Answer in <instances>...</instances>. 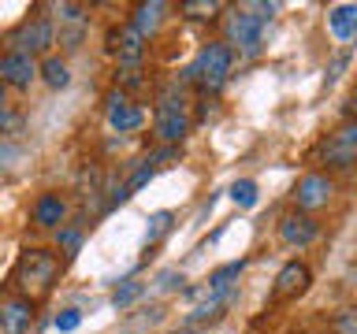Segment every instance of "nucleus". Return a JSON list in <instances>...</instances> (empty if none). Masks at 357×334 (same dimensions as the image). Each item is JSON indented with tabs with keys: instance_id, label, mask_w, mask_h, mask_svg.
<instances>
[{
	"instance_id": "nucleus-17",
	"label": "nucleus",
	"mask_w": 357,
	"mask_h": 334,
	"mask_svg": "<svg viewBox=\"0 0 357 334\" xmlns=\"http://www.w3.org/2000/svg\"><path fill=\"white\" fill-rule=\"evenodd\" d=\"M245 271V260H231V264H223V267H216V271L208 275V294H220V289H234L238 286V275Z\"/></svg>"
},
{
	"instance_id": "nucleus-24",
	"label": "nucleus",
	"mask_w": 357,
	"mask_h": 334,
	"mask_svg": "<svg viewBox=\"0 0 357 334\" xmlns=\"http://www.w3.org/2000/svg\"><path fill=\"white\" fill-rule=\"evenodd\" d=\"M142 289H145V283H134V278H127L123 286H116V294H112V308H127V305H134V301L142 297Z\"/></svg>"
},
{
	"instance_id": "nucleus-16",
	"label": "nucleus",
	"mask_w": 357,
	"mask_h": 334,
	"mask_svg": "<svg viewBox=\"0 0 357 334\" xmlns=\"http://www.w3.org/2000/svg\"><path fill=\"white\" fill-rule=\"evenodd\" d=\"M164 11H167V4H160V0H145V4H134V11H130V26L138 30L145 41H149L153 33L160 30Z\"/></svg>"
},
{
	"instance_id": "nucleus-4",
	"label": "nucleus",
	"mask_w": 357,
	"mask_h": 334,
	"mask_svg": "<svg viewBox=\"0 0 357 334\" xmlns=\"http://www.w3.org/2000/svg\"><path fill=\"white\" fill-rule=\"evenodd\" d=\"M4 45L8 52H22V56H45L56 45V26L49 15H38V19H26L19 22L15 30L4 33Z\"/></svg>"
},
{
	"instance_id": "nucleus-19",
	"label": "nucleus",
	"mask_w": 357,
	"mask_h": 334,
	"mask_svg": "<svg viewBox=\"0 0 357 334\" xmlns=\"http://www.w3.org/2000/svg\"><path fill=\"white\" fill-rule=\"evenodd\" d=\"M149 86V78H145L142 67H116V89L119 93H142V89Z\"/></svg>"
},
{
	"instance_id": "nucleus-20",
	"label": "nucleus",
	"mask_w": 357,
	"mask_h": 334,
	"mask_svg": "<svg viewBox=\"0 0 357 334\" xmlns=\"http://www.w3.org/2000/svg\"><path fill=\"white\" fill-rule=\"evenodd\" d=\"M178 11H183L186 19L205 22V19H216L220 11H223V4H220V0H183V4H178Z\"/></svg>"
},
{
	"instance_id": "nucleus-14",
	"label": "nucleus",
	"mask_w": 357,
	"mask_h": 334,
	"mask_svg": "<svg viewBox=\"0 0 357 334\" xmlns=\"http://www.w3.org/2000/svg\"><path fill=\"white\" fill-rule=\"evenodd\" d=\"M320 160L328 164V167H335V171H350V167L357 164V149L354 145H346L342 138H335V134H328V138L320 141Z\"/></svg>"
},
{
	"instance_id": "nucleus-5",
	"label": "nucleus",
	"mask_w": 357,
	"mask_h": 334,
	"mask_svg": "<svg viewBox=\"0 0 357 334\" xmlns=\"http://www.w3.org/2000/svg\"><path fill=\"white\" fill-rule=\"evenodd\" d=\"M294 212H305V216H312V212H320V208H328L331 205V197H335V178L331 175H324V171H309V175H301L298 178V186H294Z\"/></svg>"
},
{
	"instance_id": "nucleus-33",
	"label": "nucleus",
	"mask_w": 357,
	"mask_h": 334,
	"mask_svg": "<svg viewBox=\"0 0 357 334\" xmlns=\"http://www.w3.org/2000/svg\"><path fill=\"white\" fill-rule=\"evenodd\" d=\"M11 122H15V116H11L8 108H0V134H4V130L11 127Z\"/></svg>"
},
{
	"instance_id": "nucleus-9",
	"label": "nucleus",
	"mask_w": 357,
	"mask_h": 334,
	"mask_svg": "<svg viewBox=\"0 0 357 334\" xmlns=\"http://www.w3.org/2000/svg\"><path fill=\"white\" fill-rule=\"evenodd\" d=\"M309 283H312L309 264H301V260H287L283 267H279L275 283H272V301H275V305H279V301H298V297L309 289Z\"/></svg>"
},
{
	"instance_id": "nucleus-25",
	"label": "nucleus",
	"mask_w": 357,
	"mask_h": 334,
	"mask_svg": "<svg viewBox=\"0 0 357 334\" xmlns=\"http://www.w3.org/2000/svg\"><path fill=\"white\" fill-rule=\"evenodd\" d=\"M78 323H82V312H78V308H63V312H56L52 327L60 334H71V331H78Z\"/></svg>"
},
{
	"instance_id": "nucleus-10",
	"label": "nucleus",
	"mask_w": 357,
	"mask_h": 334,
	"mask_svg": "<svg viewBox=\"0 0 357 334\" xmlns=\"http://www.w3.org/2000/svg\"><path fill=\"white\" fill-rule=\"evenodd\" d=\"M279 238H283V245H290V249H309V245L320 238V223L312 216H305V212H287V216L279 219Z\"/></svg>"
},
{
	"instance_id": "nucleus-30",
	"label": "nucleus",
	"mask_w": 357,
	"mask_h": 334,
	"mask_svg": "<svg viewBox=\"0 0 357 334\" xmlns=\"http://www.w3.org/2000/svg\"><path fill=\"white\" fill-rule=\"evenodd\" d=\"M164 160H178V149H175V145H160V149H156V152H149V156H145V164H164Z\"/></svg>"
},
{
	"instance_id": "nucleus-26",
	"label": "nucleus",
	"mask_w": 357,
	"mask_h": 334,
	"mask_svg": "<svg viewBox=\"0 0 357 334\" xmlns=\"http://www.w3.org/2000/svg\"><path fill=\"white\" fill-rule=\"evenodd\" d=\"M331 331L335 334H357V308H342L339 316L331 319Z\"/></svg>"
},
{
	"instance_id": "nucleus-22",
	"label": "nucleus",
	"mask_w": 357,
	"mask_h": 334,
	"mask_svg": "<svg viewBox=\"0 0 357 334\" xmlns=\"http://www.w3.org/2000/svg\"><path fill=\"white\" fill-rule=\"evenodd\" d=\"M227 193H231V200L238 208H253L257 205V182H253V178H234Z\"/></svg>"
},
{
	"instance_id": "nucleus-32",
	"label": "nucleus",
	"mask_w": 357,
	"mask_h": 334,
	"mask_svg": "<svg viewBox=\"0 0 357 334\" xmlns=\"http://www.w3.org/2000/svg\"><path fill=\"white\" fill-rule=\"evenodd\" d=\"M8 160H19L15 145H0V167H8Z\"/></svg>"
},
{
	"instance_id": "nucleus-35",
	"label": "nucleus",
	"mask_w": 357,
	"mask_h": 334,
	"mask_svg": "<svg viewBox=\"0 0 357 334\" xmlns=\"http://www.w3.org/2000/svg\"><path fill=\"white\" fill-rule=\"evenodd\" d=\"M0 108H8V86L0 82Z\"/></svg>"
},
{
	"instance_id": "nucleus-29",
	"label": "nucleus",
	"mask_w": 357,
	"mask_h": 334,
	"mask_svg": "<svg viewBox=\"0 0 357 334\" xmlns=\"http://www.w3.org/2000/svg\"><path fill=\"white\" fill-rule=\"evenodd\" d=\"M156 289L160 294H172V289H183V275L175 271V267H167V271L156 275Z\"/></svg>"
},
{
	"instance_id": "nucleus-3",
	"label": "nucleus",
	"mask_w": 357,
	"mask_h": 334,
	"mask_svg": "<svg viewBox=\"0 0 357 334\" xmlns=\"http://www.w3.org/2000/svg\"><path fill=\"white\" fill-rule=\"evenodd\" d=\"M264 26H268V22L257 15L250 4H245V8H231L227 19H223V41L231 45V52L253 60V56H261V49H264Z\"/></svg>"
},
{
	"instance_id": "nucleus-15",
	"label": "nucleus",
	"mask_w": 357,
	"mask_h": 334,
	"mask_svg": "<svg viewBox=\"0 0 357 334\" xmlns=\"http://www.w3.org/2000/svg\"><path fill=\"white\" fill-rule=\"evenodd\" d=\"M328 30L335 41H357V4H331Z\"/></svg>"
},
{
	"instance_id": "nucleus-13",
	"label": "nucleus",
	"mask_w": 357,
	"mask_h": 334,
	"mask_svg": "<svg viewBox=\"0 0 357 334\" xmlns=\"http://www.w3.org/2000/svg\"><path fill=\"white\" fill-rule=\"evenodd\" d=\"M33 323V301L8 297L0 301V334H26Z\"/></svg>"
},
{
	"instance_id": "nucleus-11",
	"label": "nucleus",
	"mask_w": 357,
	"mask_h": 334,
	"mask_svg": "<svg viewBox=\"0 0 357 334\" xmlns=\"http://www.w3.org/2000/svg\"><path fill=\"white\" fill-rule=\"evenodd\" d=\"M153 134H156V141L160 145H183L186 141V134H190V116L186 111H164V108H156V116H153Z\"/></svg>"
},
{
	"instance_id": "nucleus-28",
	"label": "nucleus",
	"mask_w": 357,
	"mask_h": 334,
	"mask_svg": "<svg viewBox=\"0 0 357 334\" xmlns=\"http://www.w3.org/2000/svg\"><path fill=\"white\" fill-rule=\"evenodd\" d=\"M156 175V167L153 164H138V167H134V175H130V182H127V189H130V193H134V189H142V186H149V178Z\"/></svg>"
},
{
	"instance_id": "nucleus-8",
	"label": "nucleus",
	"mask_w": 357,
	"mask_h": 334,
	"mask_svg": "<svg viewBox=\"0 0 357 334\" xmlns=\"http://www.w3.org/2000/svg\"><path fill=\"white\" fill-rule=\"evenodd\" d=\"M145 49H149V41H145L130 22L127 26H112L108 30V52L119 56V67H142Z\"/></svg>"
},
{
	"instance_id": "nucleus-27",
	"label": "nucleus",
	"mask_w": 357,
	"mask_h": 334,
	"mask_svg": "<svg viewBox=\"0 0 357 334\" xmlns=\"http://www.w3.org/2000/svg\"><path fill=\"white\" fill-rule=\"evenodd\" d=\"M52 11L60 15V22H75V26L86 22V8L82 4H52Z\"/></svg>"
},
{
	"instance_id": "nucleus-31",
	"label": "nucleus",
	"mask_w": 357,
	"mask_h": 334,
	"mask_svg": "<svg viewBox=\"0 0 357 334\" xmlns=\"http://www.w3.org/2000/svg\"><path fill=\"white\" fill-rule=\"evenodd\" d=\"M346 63H350V56H335V60H331V67H328V86H335V82H339V74L346 71Z\"/></svg>"
},
{
	"instance_id": "nucleus-6",
	"label": "nucleus",
	"mask_w": 357,
	"mask_h": 334,
	"mask_svg": "<svg viewBox=\"0 0 357 334\" xmlns=\"http://www.w3.org/2000/svg\"><path fill=\"white\" fill-rule=\"evenodd\" d=\"M105 111H108V127L116 134H134V130H142V122H145V108L134 104V100L127 93H119V89H112L105 97Z\"/></svg>"
},
{
	"instance_id": "nucleus-7",
	"label": "nucleus",
	"mask_w": 357,
	"mask_h": 334,
	"mask_svg": "<svg viewBox=\"0 0 357 334\" xmlns=\"http://www.w3.org/2000/svg\"><path fill=\"white\" fill-rule=\"evenodd\" d=\"M41 74V63L33 60V56H22V52H4L0 56V82H4L8 89H30L33 82H38Z\"/></svg>"
},
{
	"instance_id": "nucleus-2",
	"label": "nucleus",
	"mask_w": 357,
	"mask_h": 334,
	"mask_svg": "<svg viewBox=\"0 0 357 334\" xmlns=\"http://www.w3.org/2000/svg\"><path fill=\"white\" fill-rule=\"evenodd\" d=\"M56 278H60V256L52 249H26L19 256L15 271H11V283H15L19 297L26 301L45 297L56 286Z\"/></svg>"
},
{
	"instance_id": "nucleus-23",
	"label": "nucleus",
	"mask_w": 357,
	"mask_h": 334,
	"mask_svg": "<svg viewBox=\"0 0 357 334\" xmlns=\"http://www.w3.org/2000/svg\"><path fill=\"white\" fill-rule=\"evenodd\" d=\"M172 219H175L172 212H153V216H149V230H145V249H153V245L172 230Z\"/></svg>"
},
{
	"instance_id": "nucleus-34",
	"label": "nucleus",
	"mask_w": 357,
	"mask_h": 334,
	"mask_svg": "<svg viewBox=\"0 0 357 334\" xmlns=\"http://www.w3.org/2000/svg\"><path fill=\"white\" fill-rule=\"evenodd\" d=\"M346 116H350V119H357V97H350V100H346Z\"/></svg>"
},
{
	"instance_id": "nucleus-12",
	"label": "nucleus",
	"mask_w": 357,
	"mask_h": 334,
	"mask_svg": "<svg viewBox=\"0 0 357 334\" xmlns=\"http://www.w3.org/2000/svg\"><path fill=\"white\" fill-rule=\"evenodd\" d=\"M30 219L38 230H60L67 223V200L60 193H41L30 208Z\"/></svg>"
},
{
	"instance_id": "nucleus-1",
	"label": "nucleus",
	"mask_w": 357,
	"mask_h": 334,
	"mask_svg": "<svg viewBox=\"0 0 357 334\" xmlns=\"http://www.w3.org/2000/svg\"><path fill=\"white\" fill-rule=\"evenodd\" d=\"M231 67H234V52L227 41H208L201 45L197 60L183 71V86H197L201 93H220L231 78Z\"/></svg>"
},
{
	"instance_id": "nucleus-18",
	"label": "nucleus",
	"mask_w": 357,
	"mask_h": 334,
	"mask_svg": "<svg viewBox=\"0 0 357 334\" xmlns=\"http://www.w3.org/2000/svg\"><path fill=\"white\" fill-rule=\"evenodd\" d=\"M41 78H45V86L63 89L67 82H71V71H67V63L60 60V56H45L41 60Z\"/></svg>"
},
{
	"instance_id": "nucleus-21",
	"label": "nucleus",
	"mask_w": 357,
	"mask_h": 334,
	"mask_svg": "<svg viewBox=\"0 0 357 334\" xmlns=\"http://www.w3.org/2000/svg\"><path fill=\"white\" fill-rule=\"evenodd\" d=\"M78 245H82V223H63V227L56 230V249L67 253V256H75Z\"/></svg>"
}]
</instances>
